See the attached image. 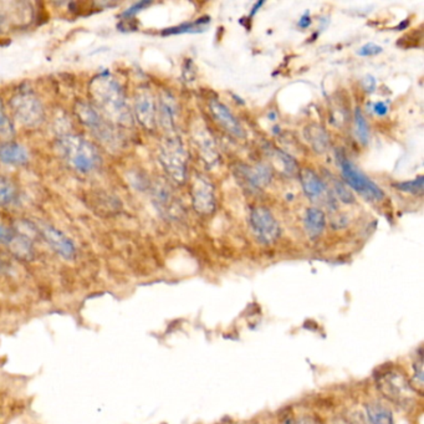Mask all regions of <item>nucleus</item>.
I'll use <instances>...</instances> for the list:
<instances>
[{
  "mask_svg": "<svg viewBox=\"0 0 424 424\" xmlns=\"http://www.w3.org/2000/svg\"><path fill=\"white\" fill-rule=\"evenodd\" d=\"M251 229L258 242L269 245L280 235V226L272 212L265 207H256L250 215Z\"/></svg>",
  "mask_w": 424,
  "mask_h": 424,
  "instance_id": "obj_7",
  "label": "nucleus"
},
{
  "mask_svg": "<svg viewBox=\"0 0 424 424\" xmlns=\"http://www.w3.org/2000/svg\"><path fill=\"white\" fill-rule=\"evenodd\" d=\"M154 200H156L159 210H164V212H170L175 205L170 187L163 183H161L154 188Z\"/></svg>",
  "mask_w": 424,
  "mask_h": 424,
  "instance_id": "obj_23",
  "label": "nucleus"
},
{
  "mask_svg": "<svg viewBox=\"0 0 424 424\" xmlns=\"http://www.w3.org/2000/svg\"><path fill=\"white\" fill-rule=\"evenodd\" d=\"M334 184L335 192H336L337 197H339L342 202H345V203H353V202H355V198H353L352 193L345 187V184H344L342 182L336 181L334 182Z\"/></svg>",
  "mask_w": 424,
  "mask_h": 424,
  "instance_id": "obj_29",
  "label": "nucleus"
},
{
  "mask_svg": "<svg viewBox=\"0 0 424 424\" xmlns=\"http://www.w3.org/2000/svg\"><path fill=\"white\" fill-rule=\"evenodd\" d=\"M326 226V217L319 208H309L305 214V229L307 234L314 239L321 235Z\"/></svg>",
  "mask_w": 424,
  "mask_h": 424,
  "instance_id": "obj_18",
  "label": "nucleus"
},
{
  "mask_svg": "<svg viewBox=\"0 0 424 424\" xmlns=\"http://www.w3.org/2000/svg\"><path fill=\"white\" fill-rule=\"evenodd\" d=\"M151 3L149 1H140V3H136L135 6H131L130 9H127L125 13H124V17H132V15H135L138 12H141L142 9H145L146 6H149Z\"/></svg>",
  "mask_w": 424,
  "mask_h": 424,
  "instance_id": "obj_32",
  "label": "nucleus"
},
{
  "mask_svg": "<svg viewBox=\"0 0 424 424\" xmlns=\"http://www.w3.org/2000/svg\"><path fill=\"white\" fill-rule=\"evenodd\" d=\"M423 175H419L412 181L396 183L395 187L401 192L409 193V194H414V196H422L423 194Z\"/></svg>",
  "mask_w": 424,
  "mask_h": 424,
  "instance_id": "obj_25",
  "label": "nucleus"
},
{
  "mask_svg": "<svg viewBox=\"0 0 424 424\" xmlns=\"http://www.w3.org/2000/svg\"><path fill=\"white\" fill-rule=\"evenodd\" d=\"M135 116L145 129L153 130L156 126L157 106L152 92L147 87H141L135 95Z\"/></svg>",
  "mask_w": 424,
  "mask_h": 424,
  "instance_id": "obj_10",
  "label": "nucleus"
},
{
  "mask_svg": "<svg viewBox=\"0 0 424 424\" xmlns=\"http://www.w3.org/2000/svg\"><path fill=\"white\" fill-rule=\"evenodd\" d=\"M10 232L4 224L0 223V242H9L10 240Z\"/></svg>",
  "mask_w": 424,
  "mask_h": 424,
  "instance_id": "obj_35",
  "label": "nucleus"
},
{
  "mask_svg": "<svg viewBox=\"0 0 424 424\" xmlns=\"http://www.w3.org/2000/svg\"><path fill=\"white\" fill-rule=\"evenodd\" d=\"M210 110L215 121L228 133H231L232 136L237 137V138H244L245 137V131H244L243 126L240 125V122L237 121V117L231 112V110L226 108L224 103L213 98L210 101Z\"/></svg>",
  "mask_w": 424,
  "mask_h": 424,
  "instance_id": "obj_11",
  "label": "nucleus"
},
{
  "mask_svg": "<svg viewBox=\"0 0 424 424\" xmlns=\"http://www.w3.org/2000/svg\"><path fill=\"white\" fill-rule=\"evenodd\" d=\"M367 416L370 424H395V419L390 409L377 403L368 406Z\"/></svg>",
  "mask_w": 424,
  "mask_h": 424,
  "instance_id": "obj_20",
  "label": "nucleus"
},
{
  "mask_svg": "<svg viewBox=\"0 0 424 424\" xmlns=\"http://www.w3.org/2000/svg\"><path fill=\"white\" fill-rule=\"evenodd\" d=\"M379 52H382V47L381 46L374 44V43H368L366 45L362 46L361 49L358 50V55H361V57H374V55H377Z\"/></svg>",
  "mask_w": 424,
  "mask_h": 424,
  "instance_id": "obj_30",
  "label": "nucleus"
},
{
  "mask_svg": "<svg viewBox=\"0 0 424 424\" xmlns=\"http://www.w3.org/2000/svg\"><path fill=\"white\" fill-rule=\"evenodd\" d=\"M33 20V6L20 1H0V31L23 28Z\"/></svg>",
  "mask_w": 424,
  "mask_h": 424,
  "instance_id": "obj_6",
  "label": "nucleus"
},
{
  "mask_svg": "<svg viewBox=\"0 0 424 424\" xmlns=\"http://www.w3.org/2000/svg\"><path fill=\"white\" fill-rule=\"evenodd\" d=\"M337 159H339L342 177L352 189H355L357 193L361 194L362 197L371 202H379L385 198L383 191L374 182L371 181L367 175L362 173L356 166L351 163L344 153H337Z\"/></svg>",
  "mask_w": 424,
  "mask_h": 424,
  "instance_id": "obj_5",
  "label": "nucleus"
},
{
  "mask_svg": "<svg viewBox=\"0 0 424 424\" xmlns=\"http://www.w3.org/2000/svg\"><path fill=\"white\" fill-rule=\"evenodd\" d=\"M59 149L64 159L81 173H90L101 163L96 147L78 135H64L59 140Z\"/></svg>",
  "mask_w": 424,
  "mask_h": 424,
  "instance_id": "obj_2",
  "label": "nucleus"
},
{
  "mask_svg": "<svg viewBox=\"0 0 424 424\" xmlns=\"http://www.w3.org/2000/svg\"><path fill=\"white\" fill-rule=\"evenodd\" d=\"M306 137H307V141L312 143V147L317 152L328 151L330 140H328L326 131L323 130V127L317 125L307 127L306 129Z\"/></svg>",
  "mask_w": 424,
  "mask_h": 424,
  "instance_id": "obj_19",
  "label": "nucleus"
},
{
  "mask_svg": "<svg viewBox=\"0 0 424 424\" xmlns=\"http://www.w3.org/2000/svg\"><path fill=\"white\" fill-rule=\"evenodd\" d=\"M17 198V188L6 178H0V204L14 203Z\"/></svg>",
  "mask_w": 424,
  "mask_h": 424,
  "instance_id": "obj_26",
  "label": "nucleus"
},
{
  "mask_svg": "<svg viewBox=\"0 0 424 424\" xmlns=\"http://www.w3.org/2000/svg\"><path fill=\"white\" fill-rule=\"evenodd\" d=\"M192 202L194 210L200 214H210L215 210L214 187L203 175H193Z\"/></svg>",
  "mask_w": 424,
  "mask_h": 424,
  "instance_id": "obj_9",
  "label": "nucleus"
},
{
  "mask_svg": "<svg viewBox=\"0 0 424 424\" xmlns=\"http://www.w3.org/2000/svg\"><path fill=\"white\" fill-rule=\"evenodd\" d=\"M275 156L283 166V170L288 175H293L296 170V162L293 159V157H290L288 153L282 152V151H275Z\"/></svg>",
  "mask_w": 424,
  "mask_h": 424,
  "instance_id": "obj_28",
  "label": "nucleus"
},
{
  "mask_svg": "<svg viewBox=\"0 0 424 424\" xmlns=\"http://www.w3.org/2000/svg\"><path fill=\"white\" fill-rule=\"evenodd\" d=\"M237 175L239 180L253 191L266 187L272 181V170L265 164H256L254 167L240 166L237 168Z\"/></svg>",
  "mask_w": 424,
  "mask_h": 424,
  "instance_id": "obj_12",
  "label": "nucleus"
},
{
  "mask_svg": "<svg viewBox=\"0 0 424 424\" xmlns=\"http://www.w3.org/2000/svg\"><path fill=\"white\" fill-rule=\"evenodd\" d=\"M187 151L180 138L170 137L159 149V161L170 178L177 183H183L187 175Z\"/></svg>",
  "mask_w": 424,
  "mask_h": 424,
  "instance_id": "obj_4",
  "label": "nucleus"
},
{
  "mask_svg": "<svg viewBox=\"0 0 424 424\" xmlns=\"http://www.w3.org/2000/svg\"><path fill=\"white\" fill-rule=\"evenodd\" d=\"M9 106L14 119H17L20 125L28 129L38 127L45 119L43 103L40 102L39 97L29 89L17 91L13 97H10Z\"/></svg>",
  "mask_w": 424,
  "mask_h": 424,
  "instance_id": "obj_3",
  "label": "nucleus"
},
{
  "mask_svg": "<svg viewBox=\"0 0 424 424\" xmlns=\"http://www.w3.org/2000/svg\"><path fill=\"white\" fill-rule=\"evenodd\" d=\"M406 382L400 377L395 376V383L392 382V377L390 379H385L379 383L381 386H383V395L390 398L392 401H400V398L404 400V395H403V390H406Z\"/></svg>",
  "mask_w": 424,
  "mask_h": 424,
  "instance_id": "obj_21",
  "label": "nucleus"
},
{
  "mask_svg": "<svg viewBox=\"0 0 424 424\" xmlns=\"http://www.w3.org/2000/svg\"><path fill=\"white\" fill-rule=\"evenodd\" d=\"M90 95L101 108L102 112L108 115L113 122L122 126H131L133 122L130 106L126 100L125 92L111 75L102 74L91 81Z\"/></svg>",
  "mask_w": 424,
  "mask_h": 424,
  "instance_id": "obj_1",
  "label": "nucleus"
},
{
  "mask_svg": "<svg viewBox=\"0 0 424 424\" xmlns=\"http://www.w3.org/2000/svg\"><path fill=\"white\" fill-rule=\"evenodd\" d=\"M159 121L167 131L173 130L175 116H177V105L175 97L170 92H163L159 98Z\"/></svg>",
  "mask_w": 424,
  "mask_h": 424,
  "instance_id": "obj_17",
  "label": "nucleus"
},
{
  "mask_svg": "<svg viewBox=\"0 0 424 424\" xmlns=\"http://www.w3.org/2000/svg\"><path fill=\"white\" fill-rule=\"evenodd\" d=\"M210 23V17H203L198 19L196 23H187L175 27V28L167 29L163 31L164 35L184 34V33H199L203 31L204 24Z\"/></svg>",
  "mask_w": 424,
  "mask_h": 424,
  "instance_id": "obj_24",
  "label": "nucleus"
},
{
  "mask_svg": "<svg viewBox=\"0 0 424 424\" xmlns=\"http://www.w3.org/2000/svg\"><path fill=\"white\" fill-rule=\"evenodd\" d=\"M304 424H305V423H304Z\"/></svg>",
  "mask_w": 424,
  "mask_h": 424,
  "instance_id": "obj_37",
  "label": "nucleus"
},
{
  "mask_svg": "<svg viewBox=\"0 0 424 424\" xmlns=\"http://www.w3.org/2000/svg\"><path fill=\"white\" fill-rule=\"evenodd\" d=\"M75 110L79 119L82 121V124H85L89 129H91L100 140L108 145H113L116 142L115 131L108 125L105 119H102L101 115L97 112L95 108H91L87 103H78Z\"/></svg>",
  "mask_w": 424,
  "mask_h": 424,
  "instance_id": "obj_8",
  "label": "nucleus"
},
{
  "mask_svg": "<svg viewBox=\"0 0 424 424\" xmlns=\"http://www.w3.org/2000/svg\"><path fill=\"white\" fill-rule=\"evenodd\" d=\"M374 111L379 116H385L386 113L388 112V105L383 101L376 102L374 105Z\"/></svg>",
  "mask_w": 424,
  "mask_h": 424,
  "instance_id": "obj_34",
  "label": "nucleus"
},
{
  "mask_svg": "<svg viewBox=\"0 0 424 424\" xmlns=\"http://www.w3.org/2000/svg\"><path fill=\"white\" fill-rule=\"evenodd\" d=\"M310 25V19H309V13H306V15L301 17V20L299 22V27L301 28H307Z\"/></svg>",
  "mask_w": 424,
  "mask_h": 424,
  "instance_id": "obj_36",
  "label": "nucleus"
},
{
  "mask_svg": "<svg viewBox=\"0 0 424 424\" xmlns=\"http://www.w3.org/2000/svg\"><path fill=\"white\" fill-rule=\"evenodd\" d=\"M414 372H416V379L418 381V385L421 388L423 386V360H422V353H419L418 361L413 365Z\"/></svg>",
  "mask_w": 424,
  "mask_h": 424,
  "instance_id": "obj_31",
  "label": "nucleus"
},
{
  "mask_svg": "<svg viewBox=\"0 0 424 424\" xmlns=\"http://www.w3.org/2000/svg\"><path fill=\"white\" fill-rule=\"evenodd\" d=\"M41 232L46 242L50 244L51 248L64 256L65 259H73L75 256V245L65 234L59 232L52 226H41Z\"/></svg>",
  "mask_w": 424,
  "mask_h": 424,
  "instance_id": "obj_14",
  "label": "nucleus"
},
{
  "mask_svg": "<svg viewBox=\"0 0 424 424\" xmlns=\"http://www.w3.org/2000/svg\"><path fill=\"white\" fill-rule=\"evenodd\" d=\"M362 85H363V89L367 91V92H374L376 90V79H374L372 75H366L365 78H363V81H362Z\"/></svg>",
  "mask_w": 424,
  "mask_h": 424,
  "instance_id": "obj_33",
  "label": "nucleus"
},
{
  "mask_svg": "<svg viewBox=\"0 0 424 424\" xmlns=\"http://www.w3.org/2000/svg\"><path fill=\"white\" fill-rule=\"evenodd\" d=\"M193 141L198 148L199 154L207 166L214 167L219 161V153L215 146L214 140L207 130V127H196L193 131Z\"/></svg>",
  "mask_w": 424,
  "mask_h": 424,
  "instance_id": "obj_13",
  "label": "nucleus"
},
{
  "mask_svg": "<svg viewBox=\"0 0 424 424\" xmlns=\"http://www.w3.org/2000/svg\"><path fill=\"white\" fill-rule=\"evenodd\" d=\"M355 122H356V133L358 140H360L363 145L367 143L368 138H370V127H368L367 121L363 117V115H362L360 108H356Z\"/></svg>",
  "mask_w": 424,
  "mask_h": 424,
  "instance_id": "obj_27",
  "label": "nucleus"
},
{
  "mask_svg": "<svg viewBox=\"0 0 424 424\" xmlns=\"http://www.w3.org/2000/svg\"><path fill=\"white\" fill-rule=\"evenodd\" d=\"M300 181L306 196L312 200L320 198L325 192L323 180L314 170L309 168L300 170Z\"/></svg>",
  "mask_w": 424,
  "mask_h": 424,
  "instance_id": "obj_16",
  "label": "nucleus"
},
{
  "mask_svg": "<svg viewBox=\"0 0 424 424\" xmlns=\"http://www.w3.org/2000/svg\"><path fill=\"white\" fill-rule=\"evenodd\" d=\"M15 136L14 125L9 115L6 112V106L0 98V142H10Z\"/></svg>",
  "mask_w": 424,
  "mask_h": 424,
  "instance_id": "obj_22",
  "label": "nucleus"
},
{
  "mask_svg": "<svg viewBox=\"0 0 424 424\" xmlns=\"http://www.w3.org/2000/svg\"><path fill=\"white\" fill-rule=\"evenodd\" d=\"M0 161L12 166H23L28 163V151L15 142H0Z\"/></svg>",
  "mask_w": 424,
  "mask_h": 424,
  "instance_id": "obj_15",
  "label": "nucleus"
}]
</instances>
